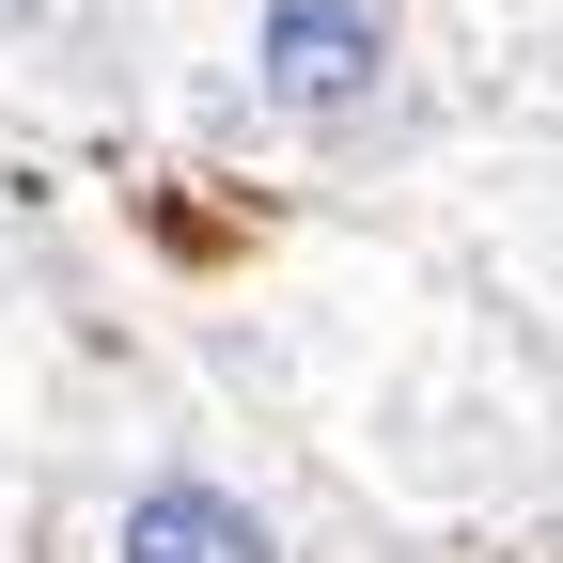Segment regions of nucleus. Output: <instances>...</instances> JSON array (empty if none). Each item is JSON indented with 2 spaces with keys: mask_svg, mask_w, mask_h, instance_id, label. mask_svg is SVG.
<instances>
[{
  "mask_svg": "<svg viewBox=\"0 0 563 563\" xmlns=\"http://www.w3.org/2000/svg\"><path fill=\"white\" fill-rule=\"evenodd\" d=\"M203 110L266 157H313V173H361L407 157L422 110H439V32L422 0H203Z\"/></svg>",
  "mask_w": 563,
  "mask_h": 563,
  "instance_id": "f257e3e1",
  "label": "nucleus"
},
{
  "mask_svg": "<svg viewBox=\"0 0 563 563\" xmlns=\"http://www.w3.org/2000/svg\"><path fill=\"white\" fill-rule=\"evenodd\" d=\"M95 563H298V532H282L235 470H203V454H157V470H125L110 485V517H95Z\"/></svg>",
  "mask_w": 563,
  "mask_h": 563,
  "instance_id": "f03ea898",
  "label": "nucleus"
},
{
  "mask_svg": "<svg viewBox=\"0 0 563 563\" xmlns=\"http://www.w3.org/2000/svg\"><path fill=\"white\" fill-rule=\"evenodd\" d=\"M125 47H141V0H0V79L32 95H95Z\"/></svg>",
  "mask_w": 563,
  "mask_h": 563,
  "instance_id": "7ed1b4c3",
  "label": "nucleus"
}]
</instances>
